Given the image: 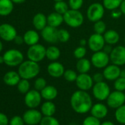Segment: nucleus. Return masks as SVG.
I'll use <instances>...</instances> for the list:
<instances>
[{
  "instance_id": "f257e3e1",
  "label": "nucleus",
  "mask_w": 125,
  "mask_h": 125,
  "mask_svg": "<svg viewBox=\"0 0 125 125\" xmlns=\"http://www.w3.org/2000/svg\"><path fill=\"white\" fill-rule=\"evenodd\" d=\"M70 104L74 112L79 114H85L91 110L93 106V101L87 91L78 90L72 95Z\"/></svg>"
},
{
  "instance_id": "f03ea898",
  "label": "nucleus",
  "mask_w": 125,
  "mask_h": 125,
  "mask_svg": "<svg viewBox=\"0 0 125 125\" xmlns=\"http://www.w3.org/2000/svg\"><path fill=\"white\" fill-rule=\"evenodd\" d=\"M40 66L38 62L27 60L23 61L19 66L18 72L22 79L31 80L36 77L40 73Z\"/></svg>"
},
{
  "instance_id": "7ed1b4c3",
  "label": "nucleus",
  "mask_w": 125,
  "mask_h": 125,
  "mask_svg": "<svg viewBox=\"0 0 125 125\" xmlns=\"http://www.w3.org/2000/svg\"><path fill=\"white\" fill-rule=\"evenodd\" d=\"M63 19L64 22L72 28L80 27L84 22V16L79 10L69 9L63 15Z\"/></svg>"
},
{
  "instance_id": "20e7f679",
  "label": "nucleus",
  "mask_w": 125,
  "mask_h": 125,
  "mask_svg": "<svg viewBox=\"0 0 125 125\" xmlns=\"http://www.w3.org/2000/svg\"><path fill=\"white\" fill-rule=\"evenodd\" d=\"M3 57L5 63L10 67L18 66L24 61L23 53L16 49H11L6 51L3 54Z\"/></svg>"
},
{
  "instance_id": "39448f33",
  "label": "nucleus",
  "mask_w": 125,
  "mask_h": 125,
  "mask_svg": "<svg viewBox=\"0 0 125 125\" xmlns=\"http://www.w3.org/2000/svg\"><path fill=\"white\" fill-rule=\"evenodd\" d=\"M46 48H45V46L42 44L36 43L29 47L27 52V55L28 60L39 62L46 57Z\"/></svg>"
},
{
  "instance_id": "423d86ee",
  "label": "nucleus",
  "mask_w": 125,
  "mask_h": 125,
  "mask_svg": "<svg viewBox=\"0 0 125 125\" xmlns=\"http://www.w3.org/2000/svg\"><path fill=\"white\" fill-rule=\"evenodd\" d=\"M104 7L102 4L95 2L91 4L87 9L86 16L89 21L91 22H96L102 20L104 14Z\"/></svg>"
},
{
  "instance_id": "0eeeda50",
  "label": "nucleus",
  "mask_w": 125,
  "mask_h": 125,
  "mask_svg": "<svg viewBox=\"0 0 125 125\" xmlns=\"http://www.w3.org/2000/svg\"><path fill=\"white\" fill-rule=\"evenodd\" d=\"M92 94L95 99L99 101L107 100L110 94V88L109 85L104 81L96 83L92 88Z\"/></svg>"
},
{
  "instance_id": "6e6552de",
  "label": "nucleus",
  "mask_w": 125,
  "mask_h": 125,
  "mask_svg": "<svg viewBox=\"0 0 125 125\" xmlns=\"http://www.w3.org/2000/svg\"><path fill=\"white\" fill-rule=\"evenodd\" d=\"M110 61V55L103 50L94 52L91 58V64L96 69H104Z\"/></svg>"
},
{
  "instance_id": "1a4fd4ad",
  "label": "nucleus",
  "mask_w": 125,
  "mask_h": 125,
  "mask_svg": "<svg viewBox=\"0 0 125 125\" xmlns=\"http://www.w3.org/2000/svg\"><path fill=\"white\" fill-rule=\"evenodd\" d=\"M125 103L124 93L119 91H114L110 92L107 99V104L113 109H117Z\"/></svg>"
},
{
  "instance_id": "9d476101",
  "label": "nucleus",
  "mask_w": 125,
  "mask_h": 125,
  "mask_svg": "<svg viewBox=\"0 0 125 125\" xmlns=\"http://www.w3.org/2000/svg\"><path fill=\"white\" fill-rule=\"evenodd\" d=\"M42 96L41 91L35 89L30 90L24 96V103L29 108H36L41 103Z\"/></svg>"
},
{
  "instance_id": "9b49d317",
  "label": "nucleus",
  "mask_w": 125,
  "mask_h": 125,
  "mask_svg": "<svg viewBox=\"0 0 125 125\" xmlns=\"http://www.w3.org/2000/svg\"><path fill=\"white\" fill-rule=\"evenodd\" d=\"M110 60L114 65L118 66L125 65V46H117L113 48L110 54Z\"/></svg>"
},
{
  "instance_id": "f8f14e48",
  "label": "nucleus",
  "mask_w": 125,
  "mask_h": 125,
  "mask_svg": "<svg viewBox=\"0 0 125 125\" xmlns=\"http://www.w3.org/2000/svg\"><path fill=\"white\" fill-rule=\"evenodd\" d=\"M22 117L26 124L37 125L40 124L43 118V114L41 111L35 110V108H30V110L24 112Z\"/></svg>"
},
{
  "instance_id": "ddd939ff",
  "label": "nucleus",
  "mask_w": 125,
  "mask_h": 125,
  "mask_svg": "<svg viewBox=\"0 0 125 125\" xmlns=\"http://www.w3.org/2000/svg\"><path fill=\"white\" fill-rule=\"evenodd\" d=\"M105 43H106L104 36L101 34H98L95 32L92 34L88 40V47L94 52L102 50Z\"/></svg>"
},
{
  "instance_id": "4468645a",
  "label": "nucleus",
  "mask_w": 125,
  "mask_h": 125,
  "mask_svg": "<svg viewBox=\"0 0 125 125\" xmlns=\"http://www.w3.org/2000/svg\"><path fill=\"white\" fill-rule=\"evenodd\" d=\"M17 36L16 29L11 24L5 23L0 24V38L5 41H13Z\"/></svg>"
},
{
  "instance_id": "2eb2a0df",
  "label": "nucleus",
  "mask_w": 125,
  "mask_h": 125,
  "mask_svg": "<svg viewBox=\"0 0 125 125\" xmlns=\"http://www.w3.org/2000/svg\"><path fill=\"white\" fill-rule=\"evenodd\" d=\"M75 83L79 90H82L85 91H88V90L91 89L94 85L93 77L91 75H89L88 73L78 74Z\"/></svg>"
},
{
  "instance_id": "dca6fc26",
  "label": "nucleus",
  "mask_w": 125,
  "mask_h": 125,
  "mask_svg": "<svg viewBox=\"0 0 125 125\" xmlns=\"http://www.w3.org/2000/svg\"><path fill=\"white\" fill-rule=\"evenodd\" d=\"M42 38L49 43H56L58 42V30L56 27L47 25L41 31Z\"/></svg>"
},
{
  "instance_id": "f3484780",
  "label": "nucleus",
  "mask_w": 125,
  "mask_h": 125,
  "mask_svg": "<svg viewBox=\"0 0 125 125\" xmlns=\"http://www.w3.org/2000/svg\"><path fill=\"white\" fill-rule=\"evenodd\" d=\"M65 71L63 65L57 61H52L47 66L48 74L54 78H59L63 76Z\"/></svg>"
},
{
  "instance_id": "a211bd4d",
  "label": "nucleus",
  "mask_w": 125,
  "mask_h": 125,
  "mask_svg": "<svg viewBox=\"0 0 125 125\" xmlns=\"http://www.w3.org/2000/svg\"><path fill=\"white\" fill-rule=\"evenodd\" d=\"M121 70V69L119 68L118 66L112 63L111 65H107L104 69L102 74L105 80L109 81H113V80L115 81L117 78L120 77Z\"/></svg>"
},
{
  "instance_id": "6ab92c4d",
  "label": "nucleus",
  "mask_w": 125,
  "mask_h": 125,
  "mask_svg": "<svg viewBox=\"0 0 125 125\" xmlns=\"http://www.w3.org/2000/svg\"><path fill=\"white\" fill-rule=\"evenodd\" d=\"M91 114L99 119H102L105 118L108 113V108L103 103H96L93 104L91 110Z\"/></svg>"
},
{
  "instance_id": "aec40b11",
  "label": "nucleus",
  "mask_w": 125,
  "mask_h": 125,
  "mask_svg": "<svg viewBox=\"0 0 125 125\" xmlns=\"http://www.w3.org/2000/svg\"><path fill=\"white\" fill-rule=\"evenodd\" d=\"M32 24L36 30L41 31L48 25L47 17L42 13H38L32 19Z\"/></svg>"
},
{
  "instance_id": "412c9836",
  "label": "nucleus",
  "mask_w": 125,
  "mask_h": 125,
  "mask_svg": "<svg viewBox=\"0 0 125 125\" xmlns=\"http://www.w3.org/2000/svg\"><path fill=\"white\" fill-rule=\"evenodd\" d=\"M21 77L19 72L15 71H10L7 72L3 77L4 83L9 86H15L17 85L19 81L21 80Z\"/></svg>"
},
{
  "instance_id": "4be33fe9",
  "label": "nucleus",
  "mask_w": 125,
  "mask_h": 125,
  "mask_svg": "<svg viewBox=\"0 0 125 125\" xmlns=\"http://www.w3.org/2000/svg\"><path fill=\"white\" fill-rule=\"evenodd\" d=\"M24 43H26L28 46H32L36 43H38V41L40 40V36L38 32L36 30H27L23 35Z\"/></svg>"
},
{
  "instance_id": "5701e85b",
  "label": "nucleus",
  "mask_w": 125,
  "mask_h": 125,
  "mask_svg": "<svg viewBox=\"0 0 125 125\" xmlns=\"http://www.w3.org/2000/svg\"><path fill=\"white\" fill-rule=\"evenodd\" d=\"M42 98L46 101L54 100L58 94L57 89L53 85H46L42 91H41Z\"/></svg>"
},
{
  "instance_id": "b1692460",
  "label": "nucleus",
  "mask_w": 125,
  "mask_h": 125,
  "mask_svg": "<svg viewBox=\"0 0 125 125\" xmlns=\"http://www.w3.org/2000/svg\"><path fill=\"white\" fill-rule=\"evenodd\" d=\"M62 22H64L63 15L57 12L52 13L47 16V24L51 27L57 28L62 24Z\"/></svg>"
},
{
  "instance_id": "393cba45",
  "label": "nucleus",
  "mask_w": 125,
  "mask_h": 125,
  "mask_svg": "<svg viewBox=\"0 0 125 125\" xmlns=\"http://www.w3.org/2000/svg\"><path fill=\"white\" fill-rule=\"evenodd\" d=\"M13 4L12 0H0V16H9L13 10Z\"/></svg>"
},
{
  "instance_id": "a878e982",
  "label": "nucleus",
  "mask_w": 125,
  "mask_h": 125,
  "mask_svg": "<svg viewBox=\"0 0 125 125\" xmlns=\"http://www.w3.org/2000/svg\"><path fill=\"white\" fill-rule=\"evenodd\" d=\"M103 36H104L105 43L107 44H110V45L116 44L120 39V35H119L118 32L114 30H107L104 33Z\"/></svg>"
},
{
  "instance_id": "bb28decb",
  "label": "nucleus",
  "mask_w": 125,
  "mask_h": 125,
  "mask_svg": "<svg viewBox=\"0 0 125 125\" xmlns=\"http://www.w3.org/2000/svg\"><path fill=\"white\" fill-rule=\"evenodd\" d=\"M91 62L88 59L83 57L77 60L76 63V69L80 74L88 73L91 70Z\"/></svg>"
},
{
  "instance_id": "cd10ccee",
  "label": "nucleus",
  "mask_w": 125,
  "mask_h": 125,
  "mask_svg": "<svg viewBox=\"0 0 125 125\" xmlns=\"http://www.w3.org/2000/svg\"><path fill=\"white\" fill-rule=\"evenodd\" d=\"M41 112L43 116H53L56 112V106L52 101H46L41 107Z\"/></svg>"
},
{
  "instance_id": "c85d7f7f",
  "label": "nucleus",
  "mask_w": 125,
  "mask_h": 125,
  "mask_svg": "<svg viewBox=\"0 0 125 125\" xmlns=\"http://www.w3.org/2000/svg\"><path fill=\"white\" fill-rule=\"evenodd\" d=\"M60 56V49L55 46H50L46 49V57L51 61H56Z\"/></svg>"
},
{
  "instance_id": "c756f323",
  "label": "nucleus",
  "mask_w": 125,
  "mask_h": 125,
  "mask_svg": "<svg viewBox=\"0 0 125 125\" xmlns=\"http://www.w3.org/2000/svg\"><path fill=\"white\" fill-rule=\"evenodd\" d=\"M123 0H103L102 5L108 10H115L118 9Z\"/></svg>"
},
{
  "instance_id": "7c9ffc66",
  "label": "nucleus",
  "mask_w": 125,
  "mask_h": 125,
  "mask_svg": "<svg viewBox=\"0 0 125 125\" xmlns=\"http://www.w3.org/2000/svg\"><path fill=\"white\" fill-rule=\"evenodd\" d=\"M54 9L55 12L62 15H64L69 10V4H67L66 2L60 1V2H57L54 3Z\"/></svg>"
},
{
  "instance_id": "2f4dec72",
  "label": "nucleus",
  "mask_w": 125,
  "mask_h": 125,
  "mask_svg": "<svg viewBox=\"0 0 125 125\" xmlns=\"http://www.w3.org/2000/svg\"><path fill=\"white\" fill-rule=\"evenodd\" d=\"M115 118L118 123L125 124V104L115 109Z\"/></svg>"
},
{
  "instance_id": "473e14b6",
  "label": "nucleus",
  "mask_w": 125,
  "mask_h": 125,
  "mask_svg": "<svg viewBox=\"0 0 125 125\" xmlns=\"http://www.w3.org/2000/svg\"><path fill=\"white\" fill-rule=\"evenodd\" d=\"M17 88L21 94H26L30 90V83L29 82V80L21 78L17 85Z\"/></svg>"
},
{
  "instance_id": "72a5a7b5",
  "label": "nucleus",
  "mask_w": 125,
  "mask_h": 125,
  "mask_svg": "<svg viewBox=\"0 0 125 125\" xmlns=\"http://www.w3.org/2000/svg\"><path fill=\"white\" fill-rule=\"evenodd\" d=\"M106 29H107V26H106V24L104 23V21L99 20V21L94 22V30L95 33L102 35L106 32Z\"/></svg>"
},
{
  "instance_id": "f704fd0d",
  "label": "nucleus",
  "mask_w": 125,
  "mask_h": 125,
  "mask_svg": "<svg viewBox=\"0 0 125 125\" xmlns=\"http://www.w3.org/2000/svg\"><path fill=\"white\" fill-rule=\"evenodd\" d=\"M40 125H60L59 121L54 116H43Z\"/></svg>"
},
{
  "instance_id": "c9c22d12",
  "label": "nucleus",
  "mask_w": 125,
  "mask_h": 125,
  "mask_svg": "<svg viewBox=\"0 0 125 125\" xmlns=\"http://www.w3.org/2000/svg\"><path fill=\"white\" fill-rule=\"evenodd\" d=\"M70 33L65 29L58 30V41L61 43H66L70 39Z\"/></svg>"
},
{
  "instance_id": "e433bc0d",
  "label": "nucleus",
  "mask_w": 125,
  "mask_h": 125,
  "mask_svg": "<svg viewBox=\"0 0 125 125\" xmlns=\"http://www.w3.org/2000/svg\"><path fill=\"white\" fill-rule=\"evenodd\" d=\"M77 76H78L77 73L74 70H72V69H67L65 71L63 74L64 79L66 81L70 82V83L75 82L77 78Z\"/></svg>"
},
{
  "instance_id": "4c0bfd02",
  "label": "nucleus",
  "mask_w": 125,
  "mask_h": 125,
  "mask_svg": "<svg viewBox=\"0 0 125 125\" xmlns=\"http://www.w3.org/2000/svg\"><path fill=\"white\" fill-rule=\"evenodd\" d=\"M114 88L116 91H125V77H119L114 82Z\"/></svg>"
},
{
  "instance_id": "58836bf2",
  "label": "nucleus",
  "mask_w": 125,
  "mask_h": 125,
  "mask_svg": "<svg viewBox=\"0 0 125 125\" xmlns=\"http://www.w3.org/2000/svg\"><path fill=\"white\" fill-rule=\"evenodd\" d=\"M83 125H101V121L100 119L91 115L85 118L83 121Z\"/></svg>"
},
{
  "instance_id": "ea45409f",
  "label": "nucleus",
  "mask_w": 125,
  "mask_h": 125,
  "mask_svg": "<svg viewBox=\"0 0 125 125\" xmlns=\"http://www.w3.org/2000/svg\"><path fill=\"white\" fill-rule=\"evenodd\" d=\"M87 53V49L85 46H80L78 47H77L74 51V56L76 59L79 60L81 58L85 57V56L86 55Z\"/></svg>"
},
{
  "instance_id": "a19ab883",
  "label": "nucleus",
  "mask_w": 125,
  "mask_h": 125,
  "mask_svg": "<svg viewBox=\"0 0 125 125\" xmlns=\"http://www.w3.org/2000/svg\"><path fill=\"white\" fill-rule=\"evenodd\" d=\"M47 85L46 80L43 77H38L34 83V88L37 91H42Z\"/></svg>"
},
{
  "instance_id": "79ce46f5",
  "label": "nucleus",
  "mask_w": 125,
  "mask_h": 125,
  "mask_svg": "<svg viewBox=\"0 0 125 125\" xmlns=\"http://www.w3.org/2000/svg\"><path fill=\"white\" fill-rule=\"evenodd\" d=\"M83 0H69V6L72 10H80L83 5Z\"/></svg>"
},
{
  "instance_id": "37998d69",
  "label": "nucleus",
  "mask_w": 125,
  "mask_h": 125,
  "mask_svg": "<svg viewBox=\"0 0 125 125\" xmlns=\"http://www.w3.org/2000/svg\"><path fill=\"white\" fill-rule=\"evenodd\" d=\"M24 121L23 119V117H21L19 115H15L10 120L9 124L10 125H24Z\"/></svg>"
},
{
  "instance_id": "c03bdc74",
  "label": "nucleus",
  "mask_w": 125,
  "mask_h": 125,
  "mask_svg": "<svg viewBox=\"0 0 125 125\" xmlns=\"http://www.w3.org/2000/svg\"><path fill=\"white\" fill-rule=\"evenodd\" d=\"M93 80L95 83H100V82H102L104 79V75L102 73H99V72H97V73H95L94 75H93Z\"/></svg>"
},
{
  "instance_id": "a18cd8bd",
  "label": "nucleus",
  "mask_w": 125,
  "mask_h": 125,
  "mask_svg": "<svg viewBox=\"0 0 125 125\" xmlns=\"http://www.w3.org/2000/svg\"><path fill=\"white\" fill-rule=\"evenodd\" d=\"M9 122L8 116L3 113H0V125H8Z\"/></svg>"
},
{
  "instance_id": "49530a36",
  "label": "nucleus",
  "mask_w": 125,
  "mask_h": 125,
  "mask_svg": "<svg viewBox=\"0 0 125 125\" xmlns=\"http://www.w3.org/2000/svg\"><path fill=\"white\" fill-rule=\"evenodd\" d=\"M13 41H14L15 43H16L17 45H21V44H22L23 43H24L23 36L18 35H17V36L15 38V39L13 40Z\"/></svg>"
},
{
  "instance_id": "de8ad7c7",
  "label": "nucleus",
  "mask_w": 125,
  "mask_h": 125,
  "mask_svg": "<svg viewBox=\"0 0 125 125\" xmlns=\"http://www.w3.org/2000/svg\"><path fill=\"white\" fill-rule=\"evenodd\" d=\"M113 48H112V45H110V44H107V45H104V48H103V51L104 52H106L107 54H108L110 55V54L111 53L112 50H113Z\"/></svg>"
},
{
  "instance_id": "09e8293b",
  "label": "nucleus",
  "mask_w": 125,
  "mask_h": 125,
  "mask_svg": "<svg viewBox=\"0 0 125 125\" xmlns=\"http://www.w3.org/2000/svg\"><path fill=\"white\" fill-rule=\"evenodd\" d=\"M119 8H120V11L121 12V13L125 15V0H123L122 1Z\"/></svg>"
},
{
  "instance_id": "8fccbe9b",
  "label": "nucleus",
  "mask_w": 125,
  "mask_h": 125,
  "mask_svg": "<svg viewBox=\"0 0 125 125\" xmlns=\"http://www.w3.org/2000/svg\"><path fill=\"white\" fill-rule=\"evenodd\" d=\"M113 12L112 13V14H111V16L113 17V18H115V19H117V18H118L122 13H121V11H115V10H113Z\"/></svg>"
},
{
  "instance_id": "3c124183",
  "label": "nucleus",
  "mask_w": 125,
  "mask_h": 125,
  "mask_svg": "<svg viewBox=\"0 0 125 125\" xmlns=\"http://www.w3.org/2000/svg\"><path fill=\"white\" fill-rule=\"evenodd\" d=\"M101 125H115V124L110 121H105L101 123Z\"/></svg>"
},
{
  "instance_id": "603ef678",
  "label": "nucleus",
  "mask_w": 125,
  "mask_h": 125,
  "mask_svg": "<svg viewBox=\"0 0 125 125\" xmlns=\"http://www.w3.org/2000/svg\"><path fill=\"white\" fill-rule=\"evenodd\" d=\"M25 1H26V0H12V2L14 4H22Z\"/></svg>"
},
{
  "instance_id": "864d4df0",
  "label": "nucleus",
  "mask_w": 125,
  "mask_h": 125,
  "mask_svg": "<svg viewBox=\"0 0 125 125\" xmlns=\"http://www.w3.org/2000/svg\"><path fill=\"white\" fill-rule=\"evenodd\" d=\"M80 42V46H85L88 43V41L86 40H85V39H81Z\"/></svg>"
},
{
  "instance_id": "5fc2aeb1",
  "label": "nucleus",
  "mask_w": 125,
  "mask_h": 125,
  "mask_svg": "<svg viewBox=\"0 0 125 125\" xmlns=\"http://www.w3.org/2000/svg\"><path fill=\"white\" fill-rule=\"evenodd\" d=\"M120 77H125V69H121V70Z\"/></svg>"
},
{
  "instance_id": "6e6d98bb",
  "label": "nucleus",
  "mask_w": 125,
  "mask_h": 125,
  "mask_svg": "<svg viewBox=\"0 0 125 125\" xmlns=\"http://www.w3.org/2000/svg\"><path fill=\"white\" fill-rule=\"evenodd\" d=\"M2 63H5L4 57L3 56H0V64H2Z\"/></svg>"
},
{
  "instance_id": "4d7b16f0",
  "label": "nucleus",
  "mask_w": 125,
  "mask_h": 125,
  "mask_svg": "<svg viewBox=\"0 0 125 125\" xmlns=\"http://www.w3.org/2000/svg\"><path fill=\"white\" fill-rule=\"evenodd\" d=\"M2 49H3V44H2V42L0 41V52L2 51Z\"/></svg>"
},
{
  "instance_id": "13d9d810",
  "label": "nucleus",
  "mask_w": 125,
  "mask_h": 125,
  "mask_svg": "<svg viewBox=\"0 0 125 125\" xmlns=\"http://www.w3.org/2000/svg\"><path fill=\"white\" fill-rule=\"evenodd\" d=\"M54 2H60V1H63V0H53Z\"/></svg>"
},
{
  "instance_id": "bf43d9fd",
  "label": "nucleus",
  "mask_w": 125,
  "mask_h": 125,
  "mask_svg": "<svg viewBox=\"0 0 125 125\" xmlns=\"http://www.w3.org/2000/svg\"><path fill=\"white\" fill-rule=\"evenodd\" d=\"M70 125H77V124H76L75 123H72V124H71Z\"/></svg>"
},
{
  "instance_id": "052dcab7",
  "label": "nucleus",
  "mask_w": 125,
  "mask_h": 125,
  "mask_svg": "<svg viewBox=\"0 0 125 125\" xmlns=\"http://www.w3.org/2000/svg\"><path fill=\"white\" fill-rule=\"evenodd\" d=\"M124 43H125V37H124Z\"/></svg>"
},
{
  "instance_id": "680f3d73",
  "label": "nucleus",
  "mask_w": 125,
  "mask_h": 125,
  "mask_svg": "<svg viewBox=\"0 0 125 125\" xmlns=\"http://www.w3.org/2000/svg\"><path fill=\"white\" fill-rule=\"evenodd\" d=\"M124 96H125V91H124Z\"/></svg>"
}]
</instances>
